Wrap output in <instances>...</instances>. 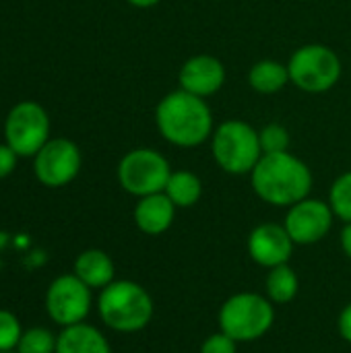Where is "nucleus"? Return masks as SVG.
I'll return each mask as SVG.
<instances>
[{
  "instance_id": "f257e3e1",
  "label": "nucleus",
  "mask_w": 351,
  "mask_h": 353,
  "mask_svg": "<svg viewBox=\"0 0 351 353\" xmlns=\"http://www.w3.org/2000/svg\"><path fill=\"white\" fill-rule=\"evenodd\" d=\"M254 194L273 207H292L310 196L312 172L290 151L265 153L250 172Z\"/></svg>"
},
{
  "instance_id": "f03ea898",
  "label": "nucleus",
  "mask_w": 351,
  "mask_h": 353,
  "mask_svg": "<svg viewBox=\"0 0 351 353\" xmlns=\"http://www.w3.org/2000/svg\"><path fill=\"white\" fill-rule=\"evenodd\" d=\"M155 124L159 134L182 149H192L211 139L213 114L205 97L192 95L184 89L172 91L155 108Z\"/></svg>"
},
{
  "instance_id": "7ed1b4c3",
  "label": "nucleus",
  "mask_w": 351,
  "mask_h": 353,
  "mask_svg": "<svg viewBox=\"0 0 351 353\" xmlns=\"http://www.w3.org/2000/svg\"><path fill=\"white\" fill-rule=\"evenodd\" d=\"M155 312L151 294L137 281L114 279L99 290L97 314L101 323L116 333H139L149 327Z\"/></svg>"
},
{
  "instance_id": "20e7f679",
  "label": "nucleus",
  "mask_w": 351,
  "mask_h": 353,
  "mask_svg": "<svg viewBox=\"0 0 351 353\" xmlns=\"http://www.w3.org/2000/svg\"><path fill=\"white\" fill-rule=\"evenodd\" d=\"M217 321L219 331L230 335L236 343H250L263 339L271 331L275 308L265 294L240 292L221 304Z\"/></svg>"
},
{
  "instance_id": "39448f33",
  "label": "nucleus",
  "mask_w": 351,
  "mask_h": 353,
  "mask_svg": "<svg viewBox=\"0 0 351 353\" xmlns=\"http://www.w3.org/2000/svg\"><path fill=\"white\" fill-rule=\"evenodd\" d=\"M211 155L228 174H250L263 157L259 130L244 120L221 122L211 134Z\"/></svg>"
},
{
  "instance_id": "423d86ee",
  "label": "nucleus",
  "mask_w": 351,
  "mask_h": 353,
  "mask_svg": "<svg viewBox=\"0 0 351 353\" xmlns=\"http://www.w3.org/2000/svg\"><path fill=\"white\" fill-rule=\"evenodd\" d=\"M290 83L306 93H325L341 79L339 56L323 43H306L298 48L290 62Z\"/></svg>"
},
{
  "instance_id": "0eeeda50",
  "label": "nucleus",
  "mask_w": 351,
  "mask_h": 353,
  "mask_svg": "<svg viewBox=\"0 0 351 353\" xmlns=\"http://www.w3.org/2000/svg\"><path fill=\"white\" fill-rule=\"evenodd\" d=\"M170 176L172 168L166 155L149 147L128 151L118 163V182L122 190L137 199L163 192Z\"/></svg>"
},
{
  "instance_id": "6e6552de",
  "label": "nucleus",
  "mask_w": 351,
  "mask_h": 353,
  "mask_svg": "<svg viewBox=\"0 0 351 353\" xmlns=\"http://www.w3.org/2000/svg\"><path fill=\"white\" fill-rule=\"evenodd\" d=\"M50 141V118L37 101L17 103L4 122V143L19 157H35Z\"/></svg>"
},
{
  "instance_id": "1a4fd4ad",
  "label": "nucleus",
  "mask_w": 351,
  "mask_h": 353,
  "mask_svg": "<svg viewBox=\"0 0 351 353\" xmlns=\"http://www.w3.org/2000/svg\"><path fill=\"white\" fill-rule=\"evenodd\" d=\"M46 312L60 329L85 323L93 306V290L87 288L74 273L58 275L46 290Z\"/></svg>"
},
{
  "instance_id": "9d476101",
  "label": "nucleus",
  "mask_w": 351,
  "mask_h": 353,
  "mask_svg": "<svg viewBox=\"0 0 351 353\" xmlns=\"http://www.w3.org/2000/svg\"><path fill=\"white\" fill-rule=\"evenodd\" d=\"M81 149L68 139H50L33 157V172L37 182L48 188H62L70 184L81 172Z\"/></svg>"
},
{
  "instance_id": "9b49d317",
  "label": "nucleus",
  "mask_w": 351,
  "mask_h": 353,
  "mask_svg": "<svg viewBox=\"0 0 351 353\" xmlns=\"http://www.w3.org/2000/svg\"><path fill=\"white\" fill-rule=\"evenodd\" d=\"M333 209L329 201L321 199H304L288 209L285 215V230L294 244L298 246H312L327 238L333 228Z\"/></svg>"
},
{
  "instance_id": "f8f14e48",
  "label": "nucleus",
  "mask_w": 351,
  "mask_h": 353,
  "mask_svg": "<svg viewBox=\"0 0 351 353\" xmlns=\"http://www.w3.org/2000/svg\"><path fill=\"white\" fill-rule=\"evenodd\" d=\"M294 240L290 238L283 223L267 221L257 225L248 234V254L250 259L265 269H273L279 265H288L294 254Z\"/></svg>"
},
{
  "instance_id": "ddd939ff",
  "label": "nucleus",
  "mask_w": 351,
  "mask_h": 353,
  "mask_svg": "<svg viewBox=\"0 0 351 353\" xmlns=\"http://www.w3.org/2000/svg\"><path fill=\"white\" fill-rule=\"evenodd\" d=\"M178 83H180V89L192 95H199V97L215 95L225 83V66L219 58L211 54L192 56L180 66Z\"/></svg>"
},
{
  "instance_id": "4468645a",
  "label": "nucleus",
  "mask_w": 351,
  "mask_h": 353,
  "mask_svg": "<svg viewBox=\"0 0 351 353\" xmlns=\"http://www.w3.org/2000/svg\"><path fill=\"white\" fill-rule=\"evenodd\" d=\"M176 205L170 201L166 192H155L149 196H141L134 205V223L147 236L166 234L176 217Z\"/></svg>"
},
{
  "instance_id": "2eb2a0df",
  "label": "nucleus",
  "mask_w": 351,
  "mask_h": 353,
  "mask_svg": "<svg viewBox=\"0 0 351 353\" xmlns=\"http://www.w3.org/2000/svg\"><path fill=\"white\" fill-rule=\"evenodd\" d=\"M72 273L91 290H103L116 279V265L106 250H83L72 265Z\"/></svg>"
},
{
  "instance_id": "dca6fc26",
  "label": "nucleus",
  "mask_w": 351,
  "mask_h": 353,
  "mask_svg": "<svg viewBox=\"0 0 351 353\" xmlns=\"http://www.w3.org/2000/svg\"><path fill=\"white\" fill-rule=\"evenodd\" d=\"M56 353H112V345L97 327L79 323L58 333Z\"/></svg>"
},
{
  "instance_id": "f3484780",
  "label": "nucleus",
  "mask_w": 351,
  "mask_h": 353,
  "mask_svg": "<svg viewBox=\"0 0 351 353\" xmlns=\"http://www.w3.org/2000/svg\"><path fill=\"white\" fill-rule=\"evenodd\" d=\"M290 83L288 64L279 60H259L248 72V85L263 95H273Z\"/></svg>"
},
{
  "instance_id": "a211bd4d",
  "label": "nucleus",
  "mask_w": 351,
  "mask_h": 353,
  "mask_svg": "<svg viewBox=\"0 0 351 353\" xmlns=\"http://www.w3.org/2000/svg\"><path fill=\"white\" fill-rule=\"evenodd\" d=\"M163 192L170 196V201L178 209H190L203 196V182L194 172L178 170V172H172Z\"/></svg>"
},
{
  "instance_id": "6ab92c4d",
  "label": "nucleus",
  "mask_w": 351,
  "mask_h": 353,
  "mask_svg": "<svg viewBox=\"0 0 351 353\" xmlns=\"http://www.w3.org/2000/svg\"><path fill=\"white\" fill-rule=\"evenodd\" d=\"M300 290V279L296 271L288 265H279L269 269L265 279V296L273 304H290Z\"/></svg>"
},
{
  "instance_id": "aec40b11",
  "label": "nucleus",
  "mask_w": 351,
  "mask_h": 353,
  "mask_svg": "<svg viewBox=\"0 0 351 353\" xmlns=\"http://www.w3.org/2000/svg\"><path fill=\"white\" fill-rule=\"evenodd\" d=\"M56 343H58V335H54L50 329L46 327H31L27 331H23L17 353H56Z\"/></svg>"
},
{
  "instance_id": "412c9836",
  "label": "nucleus",
  "mask_w": 351,
  "mask_h": 353,
  "mask_svg": "<svg viewBox=\"0 0 351 353\" xmlns=\"http://www.w3.org/2000/svg\"><path fill=\"white\" fill-rule=\"evenodd\" d=\"M329 205L335 217H339L345 223H351V172L341 174L333 182L329 190Z\"/></svg>"
},
{
  "instance_id": "4be33fe9",
  "label": "nucleus",
  "mask_w": 351,
  "mask_h": 353,
  "mask_svg": "<svg viewBox=\"0 0 351 353\" xmlns=\"http://www.w3.org/2000/svg\"><path fill=\"white\" fill-rule=\"evenodd\" d=\"M259 139H261V149H263V155L265 153H283L290 149V132L283 124H277V122H271L267 126H263L259 130Z\"/></svg>"
},
{
  "instance_id": "5701e85b",
  "label": "nucleus",
  "mask_w": 351,
  "mask_h": 353,
  "mask_svg": "<svg viewBox=\"0 0 351 353\" xmlns=\"http://www.w3.org/2000/svg\"><path fill=\"white\" fill-rule=\"evenodd\" d=\"M21 335H23V327L17 314L0 308V352H14Z\"/></svg>"
},
{
  "instance_id": "b1692460",
  "label": "nucleus",
  "mask_w": 351,
  "mask_h": 353,
  "mask_svg": "<svg viewBox=\"0 0 351 353\" xmlns=\"http://www.w3.org/2000/svg\"><path fill=\"white\" fill-rule=\"evenodd\" d=\"M199 353H238V343L230 335H225L223 331H219V333L209 335L203 341L201 352Z\"/></svg>"
},
{
  "instance_id": "393cba45",
  "label": "nucleus",
  "mask_w": 351,
  "mask_h": 353,
  "mask_svg": "<svg viewBox=\"0 0 351 353\" xmlns=\"http://www.w3.org/2000/svg\"><path fill=\"white\" fill-rule=\"evenodd\" d=\"M17 157H19V155H17L6 143L0 145V180L6 178V176H10V174L14 172V168H17Z\"/></svg>"
},
{
  "instance_id": "a878e982",
  "label": "nucleus",
  "mask_w": 351,
  "mask_h": 353,
  "mask_svg": "<svg viewBox=\"0 0 351 353\" xmlns=\"http://www.w3.org/2000/svg\"><path fill=\"white\" fill-rule=\"evenodd\" d=\"M337 327H339V335L343 341H348L351 345V302L341 310L339 314V321H337Z\"/></svg>"
},
{
  "instance_id": "bb28decb",
  "label": "nucleus",
  "mask_w": 351,
  "mask_h": 353,
  "mask_svg": "<svg viewBox=\"0 0 351 353\" xmlns=\"http://www.w3.org/2000/svg\"><path fill=\"white\" fill-rule=\"evenodd\" d=\"M339 242H341V250L343 254L351 261V223H345L343 230H341V236H339Z\"/></svg>"
},
{
  "instance_id": "cd10ccee",
  "label": "nucleus",
  "mask_w": 351,
  "mask_h": 353,
  "mask_svg": "<svg viewBox=\"0 0 351 353\" xmlns=\"http://www.w3.org/2000/svg\"><path fill=\"white\" fill-rule=\"evenodd\" d=\"M126 2L137 6V8H151V6H157L161 0H126Z\"/></svg>"
},
{
  "instance_id": "c85d7f7f",
  "label": "nucleus",
  "mask_w": 351,
  "mask_h": 353,
  "mask_svg": "<svg viewBox=\"0 0 351 353\" xmlns=\"http://www.w3.org/2000/svg\"><path fill=\"white\" fill-rule=\"evenodd\" d=\"M0 353H17V352H0Z\"/></svg>"
}]
</instances>
